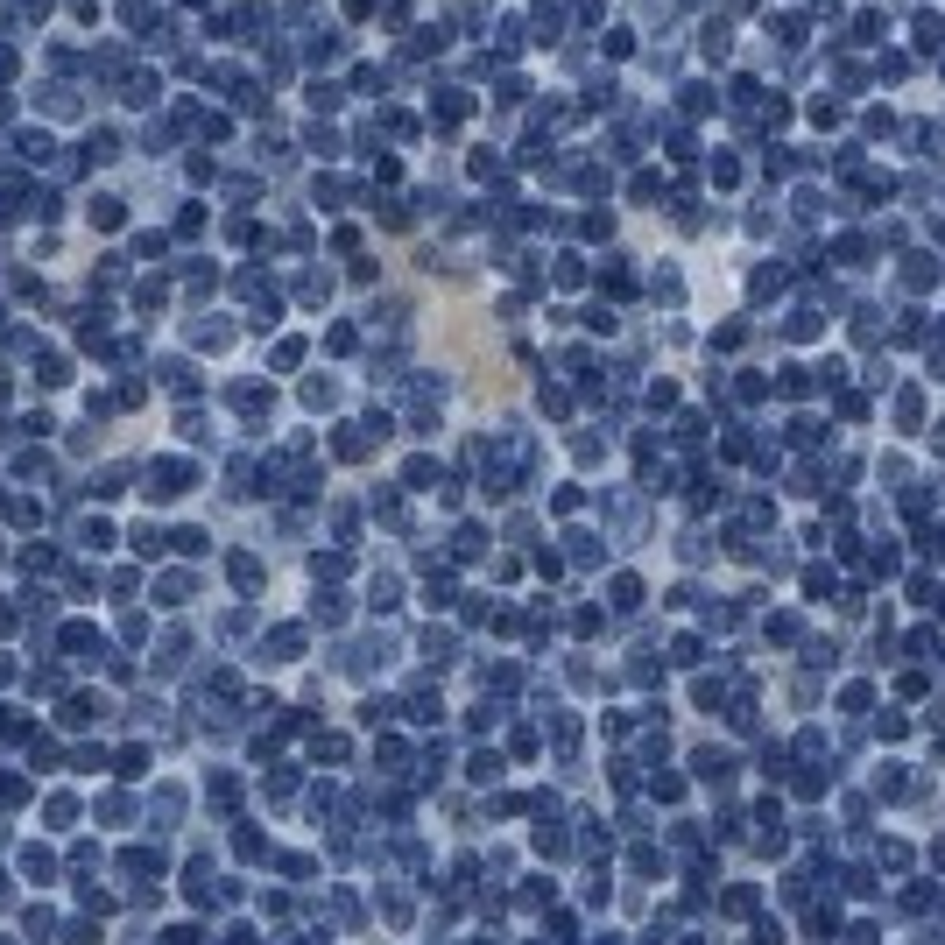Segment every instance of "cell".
<instances>
[{"instance_id": "obj_1", "label": "cell", "mask_w": 945, "mask_h": 945, "mask_svg": "<svg viewBox=\"0 0 945 945\" xmlns=\"http://www.w3.org/2000/svg\"><path fill=\"white\" fill-rule=\"evenodd\" d=\"M99 819H106V825H127L134 812H127V797H106V804H99Z\"/></svg>"}]
</instances>
